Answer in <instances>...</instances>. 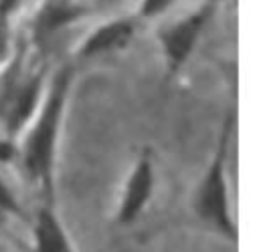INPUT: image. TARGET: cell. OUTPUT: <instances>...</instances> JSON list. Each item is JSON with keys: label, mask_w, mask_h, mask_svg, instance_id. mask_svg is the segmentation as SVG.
Masks as SVG:
<instances>
[{"label": "cell", "mask_w": 259, "mask_h": 252, "mask_svg": "<svg viewBox=\"0 0 259 252\" xmlns=\"http://www.w3.org/2000/svg\"><path fill=\"white\" fill-rule=\"evenodd\" d=\"M22 0H0V22H8L10 14L18 8Z\"/></svg>", "instance_id": "obj_12"}, {"label": "cell", "mask_w": 259, "mask_h": 252, "mask_svg": "<svg viewBox=\"0 0 259 252\" xmlns=\"http://www.w3.org/2000/svg\"><path fill=\"white\" fill-rule=\"evenodd\" d=\"M136 26L138 24H136L134 16H121V18H113L109 22H103L91 34L85 36L83 44L77 48V56L79 58H91V56H99V54L113 52V50L127 46L130 40L134 38Z\"/></svg>", "instance_id": "obj_6"}, {"label": "cell", "mask_w": 259, "mask_h": 252, "mask_svg": "<svg viewBox=\"0 0 259 252\" xmlns=\"http://www.w3.org/2000/svg\"><path fill=\"white\" fill-rule=\"evenodd\" d=\"M16 155V147H14V141L12 139H0V163H6L10 161L12 157Z\"/></svg>", "instance_id": "obj_11"}, {"label": "cell", "mask_w": 259, "mask_h": 252, "mask_svg": "<svg viewBox=\"0 0 259 252\" xmlns=\"http://www.w3.org/2000/svg\"><path fill=\"white\" fill-rule=\"evenodd\" d=\"M214 4H217L214 0H206L204 4H200L196 10H192L184 18H180L174 24H170L168 28L160 30L158 38H160L170 75L178 73L180 67L188 60L204 26L208 24V20L214 12Z\"/></svg>", "instance_id": "obj_3"}, {"label": "cell", "mask_w": 259, "mask_h": 252, "mask_svg": "<svg viewBox=\"0 0 259 252\" xmlns=\"http://www.w3.org/2000/svg\"><path fill=\"white\" fill-rule=\"evenodd\" d=\"M42 83H45V73L34 71L28 75L24 81L16 85V89L10 93L8 103H6V137L12 139L16 137L30 121L42 93Z\"/></svg>", "instance_id": "obj_5"}, {"label": "cell", "mask_w": 259, "mask_h": 252, "mask_svg": "<svg viewBox=\"0 0 259 252\" xmlns=\"http://www.w3.org/2000/svg\"><path fill=\"white\" fill-rule=\"evenodd\" d=\"M85 8L77 0H45L32 22V36L36 42H45L59 28L81 18Z\"/></svg>", "instance_id": "obj_8"}, {"label": "cell", "mask_w": 259, "mask_h": 252, "mask_svg": "<svg viewBox=\"0 0 259 252\" xmlns=\"http://www.w3.org/2000/svg\"><path fill=\"white\" fill-rule=\"evenodd\" d=\"M71 69L65 67L53 79L51 91L40 105V111L24 139L22 145V171L30 183L42 194V202H53V181H55V159L59 133L63 125V113L67 107V97L71 89Z\"/></svg>", "instance_id": "obj_1"}, {"label": "cell", "mask_w": 259, "mask_h": 252, "mask_svg": "<svg viewBox=\"0 0 259 252\" xmlns=\"http://www.w3.org/2000/svg\"><path fill=\"white\" fill-rule=\"evenodd\" d=\"M6 48V22H0V56L4 54Z\"/></svg>", "instance_id": "obj_13"}, {"label": "cell", "mask_w": 259, "mask_h": 252, "mask_svg": "<svg viewBox=\"0 0 259 252\" xmlns=\"http://www.w3.org/2000/svg\"><path fill=\"white\" fill-rule=\"evenodd\" d=\"M156 173H154V159L150 149H144L136 163L132 165L119 198H117V210H115V222L119 226L134 224L140 214L148 208L152 194H154Z\"/></svg>", "instance_id": "obj_4"}, {"label": "cell", "mask_w": 259, "mask_h": 252, "mask_svg": "<svg viewBox=\"0 0 259 252\" xmlns=\"http://www.w3.org/2000/svg\"><path fill=\"white\" fill-rule=\"evenodd\" d=\"M174 0H142L140 2V10L138 16L140 18H154L158 14H162Z\"/></svg>", "instance_id": "obj_10"}, {"label": "cell", "mask_w": 259, "mask_h": 252, "mask_svg": "<svg viewBox=\"0 0 259 252\" xmlns=\"http://www.w3.org/2000/svg\"><path fill=\"white\" fill-rule=\"evenodd\" d=\"M12 216H20V206L14 192L0 175V220H8Z\"/></svg>", "instance_id": "obj_9"}, {"label": "cell", "mask_w": 259, "mask_h": 252, "mask_svg": "<svg viewBox=\"0 0 259 252\" xmlns=\"http://www.w3.org/2000/svg\"><path fill=\"white\" fill-rule=\"evenodd\" d=\"M237 125V107H231L225 115L217 147L212 157L200 177L194 196V210L204 224L217 230L221 236L237 242V222L231 210V196H229V175H227V161H229V145Z\"/></svg>", "instance_id": "obj_2"}, {"label": "cell", "mask_w": 259, "mask_h": 252, "mask_svg": "<svg viewBox=\"0 0 259 252\" xmlns=\"http://www.w3.org/2000/svg\"><path fill=\"white\" fill-rule=\"evenodd\" d=\"M32 252H77L53 202H42L32 224Z\"/></svg>", "instance_id": "obj_7"}]
</instances>
